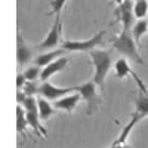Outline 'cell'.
Returning <instances> with one entry per match:
<instances>
[{
  "instance_id": "obj_1",
  "label": "cell",
  "mask_w": 148,
  "mask_h": 148,
  "mask_svg": "<svg viewBox=\"0 0 148 148\" xmlns=\"http://www.w3.org/2000/svg\"><path fill=\"white\" fill-rule=\"evenodd\" d=\"M92 64L95 68V74H93V82L98 84L99 90L104 93L105 92V80H107V74L111 70V64H113V55L111 51H93L89 52Z\"/></svg>"
},
{
  "instance_id": "obj_2",
  "label": "cell",
  "mask_w": 148,
  "mask_h": 148,
  "mask_svg": "<svg viewBox=\"0 0 148 148\" xmlns=\"http://www.w3.org/2000/svg\"><path fill=\"white\" fill-rule=\"evenodd\" d=\"M110 42H111V45H113V49H116V51L119 53H121L125 58L132 59L133 62H136L139 65L145 64V61L142 59V56L139 53V46H138L136 42H135L132 33L121 31L119 36L113 37Z\"/></svg>"
},
{
  "instance_id": "obj_3",
  "label": "cell",
  "mask_w": 148,
  "mask_h": 148,
  "mask_svg": "<svg viewBox=\"0 0 148 148\" xmlns=\"http://www.w3.org/2000/svg\"><path fill=\"white\" fill-rule=\"evenodd\" d=\"M105 30H101L99 33H96L95 36H92L88 40H67L62 42V49H65L67 52H90L96 46H104V36H105Z\"/></svg>"
},
{
  "instance_id": "obj_4",
  "label": "cell",
  "mask_w": 148,
  "mask_h": 148,
  "mask_svg": "<svg viewBox=\"0 0 148 148\" xmlns=\"http://www.w3.org/2000/svg\"><path fill=\"white\" fill-rule=\"evenodd\" d=\"M96 89H98V84L93 80L76 86V90L82 95V98L86 101V105H88V108H86V114L88 116H92L93 113H96L98 107L102 102V98L98 95Z\"/></svg>"
},
{
  "instance_id": "obj_5",
  "label": "cell",
  "mask_w": 148,
  "mask_h": 148,
  "mask_svg": "<svg viewBox=\"0 0 148 148\" xmlns=\"http://www.w3.org/2000/svg\"><path fill=\"white\" fill-rule=\"evenodd\" d=\"M130 76L135 79V83L138 84V95L135 98V111L132 114L138 116L142 120V119L148 117V89H147L145 83L141 80V77L135 71H132Z\"/></svg>"
},
{
  "instance_id": "obj_6",
  "label": "cell",
  "mask_w": 148,
  "mask_h": 148,
  "mask_svg": "<svg viewBox=\"0 0 148 148\" xmlns=\"http://www.w3.org/2000/svg\"><path fill=\"white\" fill-rule=\"evenodd\" d=\"M133 6L135 0H125L114 9V16L116 21L111 22V25H114L116 22L123 24V31H129L132 25H135V14H133Z\"/></svg>"
},
{
  "instance_id": "obj_7",
  "label": "cell",
  "mask_w": 148,
  "mask_h": 148,
  "mask_svg": "<svg viewBox=\"0 0 148 148\" xmlns=\"http://www.w3.org/2000/svg\"><path fill=\"white\" fill-rule=\"evenodd\" d=\"M61 40H62V18H61V14L56 15L55 18V22H53V25L51 28V31L47 33L46 36V39L39 43L36 47L37 49H40V51H47V49H53L56 47Z\"/></svg>"
},
{
  "instance_id": "obj_8",
  "label": "cell",
  "mask_w": 148,
  "mask_h": 148,
  "mask_svg": "<svg viewBox=\"0 0 148 148\" xmlns=\"http://www.w3.org/2000/svg\"><path fill=\"white\" fill-rule=\"evenodd\" d=\"M74 90H76V86L74 88H56L51 82H43L39 86V95L46 98L47 101H58L59 98H62Z\"/></svg>"
},
{
  "instance_id": "obj_9",
  "label": "cell",
  "mask_w": 148,
  "mask_h": 148,
  "mask_svg": "<svg viewBox=\"0 0 148 148\" xmlns=\"http://www.w3.org/2000/svg\"><path fill=\"white\" fill-rule=\"evenodd\" d=\"M33 59V51L31 47L25 43V40L22 39L21 33H16V61H18V65L24 67L27 65L30 61Z\"/></svg>"
},
{
  "instance_id": "obj_10",
  "label": "cell",
  "mask_w": 148,
  "mask_h": 148,
  "mask_svg": "<svg viewBox=\"0 0 148 148\" xmlns=\"http://www.w3.org/2000/svg\"><path fill=\"white\" fill-rule=\"evenodd\" d=\"M68 58L67 56H62V58H59V59H56V61H53L52 64H49V65H46L45 68H42V76H40V80L42 82H47L49 79H51L53 74H56V73H59V71H62L65 67H67V64H68Z\"/></svg>"
},
{
  "instance_id": "obj_11",
  "label": "cell",
  "mask_w": 148,
  "mask_h": 148,
  "mask_svg": "<svg viewBox=\"0 0 148 148\" xmlns=\"http://www.w3.org/2000/svg\"><path fill=\"white\" fill-rule=\"evenodd\" d=\"M80 98H82L80 93H68L62 98H59L58 101H55L53 105H55L56 110H62V111H65V113H71V111L76 110Z\"/></svg>"
},
{
  "instance_id": "obj_12",
  "label": "cell",
  "mask_w": 148,
  "mask_h": 148,
  "mask_svg": "<svg viewBox=\"0 0 148 148\" xmlns=\"http://www.w3.org/2000/svg\"><path fill=\"white\" fill-rule=\"evenodd\" d=\"M64 53H67V51L62 49V47H61V49H55V51H51V52H46V53H40V55H37L34 58V64L42 67V68H45L46 65L52 64L53 61L62 58Z\"/></svg>"
},
{
  "instance_id": "obj_13",
  "label": "cell",
  "mask_w": 148,
  "mask_h": 148,
  "mask_svg": "<svg viewBox=\"0 0 148 148\" xmlns=\"http://www.w3.org/2000/svg\"><path fill=\"white\" fill-rule=\"evenodd\" d=\"M27 120H28V125L33 127V130L36 132V136H42L45 138L47 135V130L46 127L40 123V116L39 113H28L27 111Z\"/></svg>"
},
{
  "instance_id": "obj_14",
  "label": "cell",
  "mask_w": 148,
  "mask_h": 148,
  "mask_svg": "<svg viewBox=\"0 0 148 148\" xmlns=\"http://www.w3.org/2000/svg\"><path fill=\"white\" fill-rule=\"evenodd\" d=\"M37 105H39V116L42 121H47L53 114H55V108L49 104V101L43 96L37 98Z\"/></svg>"
},
{
  "instance_id": "obj_15",
  "label": "cell",
  "mask_w": 148,
  "mask_h": 148,
  "mask_svg": "<svg viewBox=\"0 0 148 148\" xmlns=\"http://www.w3.org/2000/svg\"><path fill=\"white\" fill-rule=\"evenodd\" d=\"M141 119L138 117V116H135V114H132V119H130V121L127 123V125L121 129V132H120V135H119V138L113 142V144H116V145H125L126 144V141H127V138H129V135H130V132H132V129L135 127V125Z\"/></svg>"
},
{
  "instance_id": "obj_16",
  "label": "cell",
  "mask_w": 148,
  "mask_h": 148,
  "mask_svg": "<svg viewBox=\"0 0 148 148\" xmlns=\"http://www.w3.org/2000/svg\"><path fill=\"white\" fill-rule=\"evenodd\" d=\"M27 126H30L28 120H27V111L24 110L22 105H18L16 107V130H18V135H21V136L22 135H27Z\"/></svg>"
},
{
  "instance_id": "obj_17",
  "label": "cell",
  "mask_w": 148,
  "mask_h": 148,
  "mask_svg": "<svg viewBox=\"0 0 148 148\" xmlns=\"http://www.w3.org/2000/svg\"><path fill=\"white\" fill-rule=\"evenodd\" d=\"M145 33H148V21L147 19H138V22H135V25L132 28V36H133L135 42L138 43L139 47H141V39Z\"/></svg>"
},
{
  "instance_id": "obj_18",
  "label": "cell",
  "mask_w": 148,
  "mask_h": 148,
  "mask_svg": "<svg viewBox=\"0 0 148 148\" xmlns=\"http://www.w3.org/2000/svg\"><path fill=\"white\" fill-rule=\"evenodd\" d=\"M114 70H116V76L120 79V80H123V79H126L129 74H132V68H130V65L127 64V61H126V58H120L117 62H116V65H114Z\"/></svg>"
},
{
  "instance_id": "obj_19",
  "label": "cell",
  "mask_w": 148,
  "mask_h": 148,
  "mask_svg": "<svg viewBox=\"0 0 148 148\" xmlns=\"http://www.w3.org/2000/svg\"><path fill=\"white\" fill-rule=\"evenodd\" d=\"M133 14H135V18L145 19V16L148 15V2L147 0H138V2H135Z\"/></svg>"
},
{
  "instance_id": "obj_20",
  "label": "cell",
  "mask_w": 148,
  "mask_h": 148,
  "mask_svg": "<svg viewBox=\"0 0 148 148\" xmlns=\"http://www.w3.org/2000/svg\"><path fill=\"white\" fill-rule=\"evenodd\" d=\"M24 76H25L27 82H36L37 79H40L42 76V67L39 65H34V67H30L24 71Z\"/></svg>"
},
{
  "instance_id": "obj_21",
  "label": "cell",
  "mask_w": 148,
  "mask_h": 148,
  "mask_svg": "<svg viewBox=\"0 0 148 148\" xmlns=\"http://www.w3.org/2000/svg\"><path fill=\"white\" fill-rule=\"evenodd\" d=\"M22 107L28 113H39V105H37V99L34 96H27V99L22 102Z\"/></svg>"
},
{
  "instance_id": "obj_22",
  "label": "cell",
  "mask_w": 148,
  "mask_h": 148,
  "mask_svg": "<svg viewBox=\"0 0 148 148\" xmlns=\"http://www.w3.org/2000/svg\"><path fill=\"white\" fill-rule=\"evenodd\" d=\"M67 2L68 0H51V8H52V10L49 12V15H59L61 14V10L64 9V6L67 5Z\"/></svg>"
},
{
  "instance_id": "obj_23",
  "label": "cell",
  "mask_w": 148,
  "mask_h": 148,
  "mask_svg": "<svg viewBox=\"0 0 148 148\" xmlns=\"http://www.w3.org/2000/svg\"><path fill=\"white\" fill-rule=\"evenodd\" d=\"M22 92L27 96H34L36 93H39V86L36 84V82H27L25 86H24Z\"/></svg>"
},
{
  "instance_id": "obj_24",
  "label": "cell",
  "mask_w": 148,
  "mask_h": 148,
  "mask_svg": "<svg viewBox=\"0 0 148 148\" xmlns=\"http://www.w3.org/2000/svg\"><path fill=\"white\" fill-rule=\"evenodd\" d=\"M25 83H27V79H25V76H24V73H18L16 74V88H18V90H22Z\"/></svg>"
},
{
  "instance_id": "obj_25",
  "label": "cell",
  "mask_w": 148,
  "mask_h": 148,
  "mask_svg": "<svg viewBox=\"0 0 148 148\" xmlns=\"http://www.w3.org/2000/svg\"><path fill=\"white\" fill-rule=\"evenodd\" d=\"M27 99V95L24 93L22 90H18V93H16V102H18V105H22V102Z\"/></svg>"
},
{
  "instance_id": "obj_26",
  "label": "cell",
  "mask_w": 148,
  "mask_h": 148,
  "mask_svg": "<svg viewBox=\"0 0 148 148\" xmlns=\"http://www.w3.org/2000/svg\"><path fill=\"white\" fill-rule=\"evenodd\" d=\"M108 148H132V147H129L127 144H125V145H116V144H113V145L108 147Z\"/></svg>"
},
{
  "instance_id": "obj_27",
  "label": "cell",
  "mask_w": 148,
  "mask_h": 148,
  "mask_svg": "<svg viewBox=\"0 0 148 148\" xmlns=\"http://www.w3.org/2000/svg\"><path fill=\"white\" fill-rule=\"evenodd\" d=\"M123 2H125V0H111V3H117V5H120Z\"/></svg>"
},
{
  "instance_id": "obj_28",
  "label": "cell",
  "mask_w": 148,
  "mask_h": 148,
  "mask_svg": "<svg viewBox=\"0 0 148 148\" xmlns=\"http://www.w3.org/2000/svg\"><path fill=\"white\" fill-rule=\"evenodd\" d=\"M135 2H138V0H135Z\"/></svg>"
},
{
  "instance_id": "obj_29",
  "label": "cell",
  "mask_w": 148,
  "mask_h": 148,
  "mask_svg": "<svg viewBox=\"0 0 148 148\" xmlns=\"http://www.w3.org/2000/svg\"><path fill=\"white\" fill-rule=\"evenodd\" d=\"M147 2H148V0H147Z\"/></svg>"
}]
</instances>
